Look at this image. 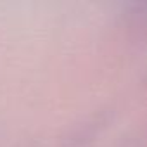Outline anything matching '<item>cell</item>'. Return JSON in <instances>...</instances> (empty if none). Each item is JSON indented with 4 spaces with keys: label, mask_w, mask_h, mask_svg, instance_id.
Segmentation results:
<instances>
[]
</instances>
